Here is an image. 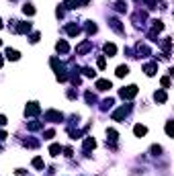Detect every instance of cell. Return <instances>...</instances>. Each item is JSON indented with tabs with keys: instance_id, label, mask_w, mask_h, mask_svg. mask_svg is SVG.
I'll use <instances>...</instances> for the list:
<instances>
[{
	"instance_id": "1",
	"label": "cell",
	"mask_w": 174,
	"mask_h": 176,
	"mask_svg": "<svg viewBox=\"0 0 174 176\" xmlns=\"http://www.w3.org/2000/svg\"><path fill=\"white\" fill-rule=\"evenodd\" d=\"M135 94H137V86H135V84H131V86H127V88L121 90V96L123 98H133Z\"/></svg>"
},
{
	"instance_id": "2",
	"label": "cell",
	"mask_w": 174,
	"mask_h": 176,
	"mask_svg": "<svg viewBox=\"0 0 174 176\" xmlns=\"http://www.w3.org/2000/svg\"><path fill=\"white\" fill-rule=\"evenodd\" d=\"M82 4H88V0H66L68 8H80Z\"/></svg>"
},
{
	"instance_id": "3",
	"label": "cell",
	"mask_w": 174,
	"mask_h": 176,
	"mask_svg": "<svg viewBox=\"0 0 174 176\" xmlns=\"http://www.w3.org/2000/svg\"><path fill=\"white\" fill-rule=\"evenodd\" d=\"M127 111H129L127 107H121L119 111L113 113V119H115V121H121V119H125V117H127Z\"/></svg>"
},
{
	"instance_id": "4",
	"label": "cell",
	"mask_w": 174,
	"mask_h": 176,
	"mask_svg": "<svg viewBox=\"0 0 174 176\" xmlns=\"http://www.w3.org/2000/svg\"><path fill=\"white\" fill-rule=\"evenodd\" d=\"M45 119H47V121H62V113H57V111H47V113H45Z\"/></svg>"
},
{
	"instance_id": "5",
	"label": "cell",
	"mask_w": 174,
	"mask_h": 176,
	"mask_svg": "<svg viewBox=\"0 0 174 176\" xmlns=\"http://www.w3.org/2000/svg\"><path fill=\"white\" fill-rule=\"evenodd\" d=\"M25 113H27V115H37V113H39V104H37V103H29V104H27V109H25Z\"/></svg>"
},
{
	"instance_id": "6",
	"label": "cell",
	"mask_w": 174,
	"mask_h": 176,
	"mask_svg": "<svg viewBox=\"0 0 174 176\" xmlns=\"http://www.w3.org/2000/svg\"><path fill=\"white\" fill-rule=\"evenodd\" d=\"M104 53H107V55H109V58H113V55L115 53H117V47H115V45L113 43H104Z\"/></svg>"
},
{
	"instance_id": "7",
	"label": "cell",
	"mask_w": 174,
	"mask_h": 176,
	"mask_svg": "<svg viewBox=\"0 0 174 176\" xmlns=\"http://www.w3.org/2000/svg\"><path fill=\"white\" fill-rule=\"evenodd\" d=\"M6 58H8V59H12V62H16V59H19L21 58V53H19V51H16V49H6Z\"/></svg>"
},
{
	"instance_id": "8",
	"label": "cell",
	"mask_w": 174,
	"mask_h": 176,
	"mask_svg": "<svg viewBox=\"0 0 174 176\" xmlns=\"http://www.w3.org/2000/svg\"><path fill=\"white\" fill-rule=\"evenodd\" d=\"M133 133H135L137 137H144L145 133H148V129H145L144 125H135V127H133Z\"/></svg>"
},
{
	"instance_id": "9",
	"label": "cell",
	"mask_w": 174,
	"mask_h": 176,
	"mask_svg": "<svg viewBox=\"0 0 174 176\" xmlns=\"http://www.w3.org/2000/svg\"><path fill=\"white\" fill-rule=\"evenodd\" d=\"M94 146H96V141L92 139V137H86L84 139V150L88 152V150H94Z\"/></svg>"
},
{
	"instance_id": "10",
	"label": "cell",
	"mask_w": 174,
	"mask_h": 176,
	"mask_svg": "<svg viewBox=\"0 0 174 176\" xmlns=\"http://www.w3.org/2000/svg\"><path fill=\"white\" fill-rule=\"evenodd\" d=\"M60 152H62L60 143H51V146H49V154H51V156H60Z\"/></svg>"
},
{
	"instance_id": "11",
	"label": "cell",
	"mask_w": 174,
	"mask_h": 176,
	"mask_svg": "<svg viewBox=\"0 0 174 176\" xmlns=\"http://www.w3.org/2000/svg\"><path fill=\"white\" fill-rule=\"evenodd\" d=\"M31 31V23H21L16 27V33H29Z\"/></svg>"
},
{
	"instance_id": "12",
	"label": "cell",
	"mask_w": 174,
	"mask_h": 176,
	"mask_svg": "<svg viewBox=\"0 0 174 176\" xmlns=\"http://www.w3.org/2000/svg\"><path fill=\"white\" fill-rule=\"evenodd\" d=\"M55 49L60 51V53H68V49H70V45L66 43V41H60V43L55 45Z\"/></svg>"
},
{
	"instance_id": "13",
	"label": "cell",
	"mask_w": 174,
	"mask_h": 176,
	"mask_svg": "<svg viewBox=\"0 0 174 176\" xmlns=\"http://www.w3.org/2000/svg\"><path fill=\"white\" fill-rule=\"evenodd\" d=\"M96 88H98V90H109L111 82L109 80H98V82H96Z\"/></svg>"
},
{
	"instance_id": "14",
	"label": "cell",
	"mask_w": 174,
	"mask_h": 176,
	"mask_svg": "<svg viewBox=\"0 0 174 176\" xmlns=\"http://www.w3.org/2000/svg\"><path fill=\"white\" fill-rule=\"evenodd\" d=\"M127 74H129V68H127V66H119V68H117V76H119V78H123Z\"/></svg>"
},
{
	"instance_id": "15",
	"label": "cell",
	"mask_w": 174,
	"mask_h": 176,
	"mask_svg": "<svg viewBox=\"0 0 174 176\" xmlns=\"http://www.w3.org/2000/svg\"><path fill=\"white\" fill-rule=\"evenodd\" d=\"M80 33V27L78 25H68V35H72V37H74V35H78Z\"/></svg>"
},
{
	"instance_id": "16",
	"label": "cell",
	"mask_w": 174,
	"mask_h": 176,
	"mask_svg": "<svg viewBox=\"0 0 174 176\" xmlns=\"http://www.w3.org/2000/svg\"><path fill=\"white\" fill-rule=\"evenodd\" d=\"M154 98L158 100V103H166V92L164 90H158V92L154 94Z\"/></svg>"
},
{
	"instance_id": "17",
	"label": "cell",
	"mask_w": 174,
	"mask_h": 176,
	"mask_svg": "<svg viewBox=\"0 0 174 176\" xmlns=\"http://www.w3.org/2000/svg\"><path fill=\"white\" fill-rule=\"evenodd\" d=\"M23 12H25V15H29V16H33L35 15V8L31 4H25V6H23Z\"/></svg>"
},
{
	"instance_id": "18",
	"label": "cell",
	"mask_w": 174,
	"mask_h": 176,
	"mask_svg": "<svg viewBox=\"0 0 174 176\" xmlns=\"http://www.w3.org/2000/svg\"><path fill=\"white\" fill-rule=\"evenodd\" d=\"M33 166H35V168H39V170H43L45 164H43V160H41V158H33Z\"/></svg>"
},
{
	"instance_id": "19",
	"label": "cell",
	"mask_w": 174,
	"mask_h": 176,
	"mask_svg": "<svg viewBox=\"0 0 174 176\" xmlns=\"http://www.w3.org/2000/svg\"><path fill=\"white\" fill-rule=\"evenodd\" d=\"M145 74H148V76H154V74H156V66L154 64H148V66H145Z\"/></svg>"
},
{
	"instance_id": "20",
	"label": "cell",
	"mask_w": 174,
	"mask_h": 176,
	"mask_svg": "<svg viewBox=\"0 0 174 176\" xmlns=\"http://www.w3.org/2000/svg\"><path fill=\"white\" fill-rule=\"evenodd\" d=\"M107 139H111V141H117V131H115V129H109V131H107Z\"/></svg>"
},
{
	"instance_id": "21",
	"label": "cell",
	"mask_w": 174,
	"mask_h": 176,
	"mask_svg": "<svg viewBox=\"0 0 174 176\" xmlns=\"http://www.w3.org/2000/svg\"><path fill=\"white\" fill-rule=\"evenodd\" d=\"M166 133H168V135H172V121L166 123Z\"/></svg>"
},
{
	"instance_id": "22",
	"label": "cell",
	"mask_w": 174,
	"mask_h": 176,
	"mask_svg": "<svg viewBox=\"0 0 174 176\" xmlns=\"http://www.w3.org/2000/svg\"><path fill=\"white\" fill-rule=\"evenodd\" d=\"M39 41V33H33L31 35V43H37Z\"/></svg>"
},
{
	"instance_id": "23",
	"label": "cell",
	"mask_w": 174,
	"mask_h": 176,
	"mask_svg": "<svg viewBox=\"0 0 174 176\" xmlns=\"http://www.w3.org/2000/svg\"><path fill=\"white\" fill-rule=\"evenodd\" d=\"M162 86H164V88H170V78H162Z\"/></svg>"
},
{
	"instance_id": "24",
	"label": "cell",
	"mask_w": 174,
	"mask_h": 176,
	"mask_svg": "<svg viewBox=\"0 0 174 176\" xmlns=\"http://www.w3.org/2000/svg\"><path fill=\"white\" fill-rule=\"evenodd\" d=\"M55 133H53V129H49V131H45V139H51Z\"/></svg>"
},
{
	"instance_id": "25",
	"label": "cell",
	"mask_w": 174,
	"mask_h": 176,
	"mask_svg": "<svg viewBox=\"0 0 174 176\" xmlns=\"http://www.w3.org/2000/svg\"><path fill=\"white\" fill-rule=\"evenodd\" d=\"M152 152H154V154H156V156H158V154H160V152H162V147H160V146H152Z\"/></svg>"
},
{
	"instance_id": "26",
	"label": "cell",
	"mask_w": 174,
	"mask_h": 176,
	"mask_svg": "<svg viewBox=\"0 0 174 176\" xmlns=\"http://www.w3.org/2000/svg\"><path fill=\"white\" fill-rule=\"evenodd\" d=\"M84 74H86V76H94V70H92V68H84Z\"/></svg>"
},
{
	"instance_id": "27",
	"label": "cell",
	"mask_w": 174,
	"mask_h": 176,
	"mask_svg": "<svg viewBox=\"0 0 174 176\" xmlns=\"http://www.w3.org/2000/svg\"><path fill=\"white\" fill-rule=\"evenodd\" d=\"M104 66H107V62H104V58H100V59H98V68H100V70H103V68H104Z\"/></svg>"
},
{
	"instance_id": "28",
	"label": "cell",
	"mask_w": 174,
	"mask_h": 176,
	"mask_svg": "<svg viewBox=\"0 0 174 176\" xmlns=\"http://www.w3.org/2000/svg\"><path fill=\"white\" fill-rule=\"evenodd\" d=\"M2 125H6V119L2 117V115H0V127H2Z\"/></svg>"
},
{
	"instance_id": "29",
	"label": "cell",
	"mask_w": 174,
	"mask_h": 176,
	"mask_svg": "<svg viewBox=\"0 0 174 176\" xmlns=\"http://www.w3.org/2000/svg\"><path fill=\"white\" fill-rule=\"evenodd\" d=\"M0 139H6V133L4 131H0Z\"/></svg>"
},
{
	"instance_id": "30",
	"label": "cell",
	"mask_w": 174,
	"mask_h": 176,
	"mask_svg": "<svg viewBox=\"0 0 174 176\" xmlns=\"http://www.w3.org/2000/svg\"><path fill=\"white\" fill-rule=\"evenodd\" d=\"M2 64H4V59H2V58H0V68H2Z\"/></svg>"
},
{
	"instance_id": "31",
	"label": "cell",
	"mask_w": 174,
	"mask_h": 176,
	"mask_svg": "<svg viewBox=\"0 0 174 176\" xmlns=\"http://www.w3.org/2000/svg\"><path fill=\"white\" fill-rule=\"evenodd\" d=\"M0 29H2V21H0Z\"/></svg>"
},
{
	"instance_id": "32",
	"label": "cell",
	"mask_w": 174,
	"mask_h": 176,
	"mask_svg": "<svg viewBox=\"0 0 174 176\" xmlns=\"http://www.w3.org/2000/svg\"><path fill=\"white\" fill-rule=\"evenodd\" d=\"M0 45H2V39H0Z\"/></svg>"
}]
</instances>
